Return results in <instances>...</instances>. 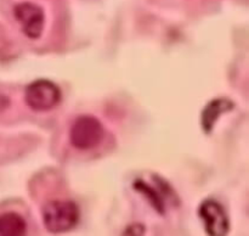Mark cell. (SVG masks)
Returning a JSON list of instances; mask_svg holds the SVG:
<instances>
[{
  "label": "cell",
  "mask_w": 249,
  "mask_h": 236,
  "mask_svg": "<svg viewBox=\"0 0 249 236\" xmlns=\"http://www.w3.org/2000/svg\"><path fill=\"white\" fill-rule=\"evenodd\" d=\"M24 100L33 111H50L61 101V90L51 80L36 79L26 88Z\"/></svg>",
  "instance_id": "cell-3"
},
{
  "label": "cell",
  "mask_w": 249,
  "mask_h": 236,
  "mask_svg": "<svg viewBox=\"0 0 249 236\" xmlns=\"http://www.w3.org/2000/svg\"><path fill=\"white\" fill-rule=\"evenodd\" d=\"M198 217L211 236H224L230 230V220L224 207L215 200H204L198 207Z\"/></svg>",
  "instance_id": "cell-5"
},
{
  "label": "cell",
  "mask_w": 249,
  "mask_h": 236,
  "mask_svg": "<svg viewBox=\"0 0 249 236\" xmlns=\"http://www.w3.org/2000/svg\"><path fill=\"white\" fill-rule=\"evenodd\" d=\"M43 223L46 230L53 234H61L71 230L79 220V208L70 200H55L43 207Z\"/></svg>",
  "instance_id": "cell-1"
},
{
  "label": "cell",
  "mask_w": 249,
  "mask_h": 236,
  "mask_svg": "<svg viewBox=\"0 0 249 236\" xmlns=\"http://www.w3.org/2000/svg\"><path fill=\"white\" fill-rule=\"evenodd\" d=\"M156 180H157L156 186H153V185H150L148 182L139 179L134 182V189L141 192L150 201L151 206H153V208L158 213L164 214L165 204H167L165 203V200L170 199V197L173 199V196H175V194H173L170 186L167 182H163V179L156 177Z\"/></svg>",
  "instance_id": "cell-6"
},
{
  "label": "cell",
  "mask_w": 249,
  "mask_h": 236,
  "mask_svg": "<svg viewBox=\"0 0 249 236\" xmlns=\"http://www.w3.org/2000/svg\"><path fill=\"white\" fill-rule=\"evenodd\" d=\"M27 234V221L15 212L0 214V236H21Z\"/></svg>",
  "instance_id": "cell-8"
},
{
  "label": "cell",
  "mask_w": 249,
  "mask_h": 236,
  "mask_svg": "<svg viewBox=\"0 0 249 236\" xmlns=\"http://www.w3.org/2000/svg\"><path fill=\"white\" fill-rule=\"evenodd\" d=\"M233 107V102L226 97H216L209 101L201 114V126L204 133L211 134L219 117L225 112L232 111Z\"/></svg>",
  "instance_id": "cell-7"
},
{
  "label": "cell",
  "mask_w": 249,
  "mask_h": 236,
  "mask_svg": "<svg viewBox=\"0 0 249 236\" xmlns=\"http://www.w3.org/2000/svg\"><path fill=\"white\" fill-rule=\"evenodd\" d=\"M143 231H145V228H143L141 224L135 223L133 224V225H129L124 234H125V235H142Z\"/></svg>",
  "instance_id": "cell-9"
},
{
  "label": "cell",
  "mask_w": 249,
  "mask_h": 236,
  "mask_svg": "<svg viewBox=\"0 0 249 236\" xmlns=\"http://www.w3.org/2000/svg\"><path fill=\"white\" fill-rule=\"evenodd\" d=\"M14 16L21 26V31L29 39H39L45 26V14L39 5L19 2L14 7Z\"/></svg>",
  "instance_id": "cell-4"
},
{
  "label": "cell",
  "mask_w": 249,
  "mask_h": 236,
  "mask_svg": "<svg viewBox=\"0 0 249 236\" xmlns=\"http://www.w3.org/2000/svg\"><path fill=\"white\" fill-rule=\"evenodd\" d=\"M105 129L101 122L94 116L84 114L75 118L70 129V141L78 150H90L100 145Z\"/></svg>",
  "instance_id": "cell-2"
}]
</instances>
